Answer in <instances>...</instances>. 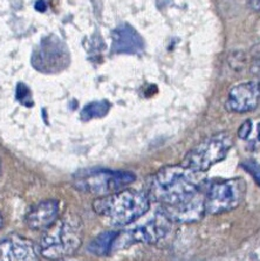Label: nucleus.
<instances>
[{
    "label": "nucleus",
    "instance_id": "1",
    "mask_svg": "<svg viewBox=\"0 0 260 261\" xmlns=\"http://www.w3.org/2000/svg\"><path fill=\"white\" fill-rule=\"evenodd\" d=\"M205 183L204 172L195 171L184 165L165 167L152 177L148 196L162 204V207L176 206L202 196Z\"/></svg>",
    "mask_w": 260,
    "mask_h": 261
},
{
    "label": "nucleus",
    "instance_id": "2",
    "mask_svg": "<svg viewBox=\"0 0 260 261\" xmlns=\"http://www.w3.org/2000/svg\"><path fill=\"white\" fill-rule=\"evenodd\" d=\"M150 207L148 193L136 190H121L112 195L98 197L93 208L113 226H125L145 215Z\"/></svg>",
    "mask_w": 260,
    "mask_h": 261
},
{
    "label": "nucleus",
    "instance_id": "3",
    "mask_svg": "<svg viewBox=\"0 0 260 261\" xmlns=\"http://www.w3.org/2000/svg\"><path fill=\"white\" fill-rule=\"evenodd\" d=\"M84 225L76 215L64 216L47 228L39 244L43 258L60 260L75 253L82 244Z\"/></svg>",
    "mask_w": 260,
    "mask_h": 261
},
{
    "label": "nucleus",
    "instance_id": "4",
    "mask_svg": "<svg viewBox=\"0 0 260 261\" xmlns=\"http://www.w3.org/2000/svg\"><path fill=\"white\" fill-rule=\"evenodd\" d=\"M232 145L233 140L230 134L225 132L215 134L191 149L185 155L182 165L195 171L205 172L227 156Z\"/></svg>",
    "mask_w": 260,
    "mask_h": 261
},
{
    "label": "nucleus",
    "instance_id": "5",
    "mask_svg": "<svg viewBox=\"0 0 260 261\" xmlns=\"http://www.w3.org/2000/svg\"><path fill=\"white\" fill-rule=\"evenodd\" d=\"M135 179L136 177L127 171L89 170L76 175L74 184L80 191L102 197L121 191Z\"/></svg>",
    "mask_w": 260,
    "mask_h": 261
},
{
    "label": "nucleus",
    "instance_id": "6",
    "mask_svg": "<svg viewBox=\"0 0 260 261\" xmlns=\"http://www.w3.org/2000/svg\"><path fill=\"white\" fill-rule=\"evenodd\" d=\"M246 193V183L242 178H232L215 183L205 196V211L220 215L238 207Z\"/></svg>",
    "mask_w": 260,
    "mask_h": 261
},
{
    "label": "nucleus",
    "instance_id": "7",
    "mask_svg": "<svg viewBox=\"0 0 260 261\" xmlns=\"http://www.w3.org/2000/svg\"><path fill=\"white\" fill-rule=\"evenodd\" d=\"M170 230V220L161 213L156 218L150 219L140 226L130 228L122 233H117L114 240L112 250H121L137 243L152 244L159 241L168 234Z\"/></svg>",
    "mask_w": 260,
    "mask_h": 261
},
{
    "label": "nucleus",
    "instance_id": "8",
    "mask_svg": "<svg viewBox=\"0 0 260 261\" xmlns=\"http://www.w3.org/2000/svg\"><path fill=\"white\" fill-rule=\"evenodd\" d=\"M260 101V84L247 81L232 87L225 107L233 113H247L257 108Z\"/></svg>",
    "mask_w": 260,
    "mask_h": 261
},
{
    "label": "nucleus",
    "instance_id": "9",
    "mask_svg": "<svg viewBox=\"0 0 260 261\" xmlns=\"http://www.w3.org/2000/svg\"><path fill=\"white\" fill-rule=\"evenodd\" d=\"M0 261H39L34 245L22 237L10 236L0 240Z\"/></svg>",
    "mask_w": 260,
    "mask_h": 261
},
{
    "label": "nucleus",
    "instance_id": "10",
    "mask_svg": "<svg viewBox=\"0 0 260 261\" xmlns=\"http://www.w3.org/2000/svg\"><path fill=\"white\" fill-rule=\"evenodd\" d=\"M60 205L58 200H43L30 208L26 215V224L31 230L46 231L59 219Z\"/></svg>",
    "mask_w": 260,
    "mask_h": 261
},
{
    "label": "nucleus",
    "instance_id": "11",
    "mask_svg": "<svg viewBox=\"0 0 260 261\" xmlns=\"http://www.w3.org/2000/svg\"><path fill=\"white\" fill-rule=\"evenodd\" d=\"M144 48L141 35L128 23L116 27L112 35V50L116 54H139Z\"/></svg>",
    "mask_w": 260,
    "mask_h": 261
},
{
    "label": "nucleus",
    "instance_id": "12",
    "mask_svg": "<svg viewBox=\"0 0 260 261\" xmlns=\"http://www.w3.org/2000/svg\"><path fill=\"white\" fill-rule=\"evenodd\" d=\"M38 66L45 67L48 70L49 67L64 66L66 60V52L62 47L58 46L57 41L48 40L41 46L38 53Z\"/></svg>",
    "mask_w": 260,
    "mask_h": 261
},
{
    "label": "nucleus",
    "instance_id": "13",
    "mask_svg": "<svg viewBox=\"0 0 260 261\" xmlns=\"http://www.w3.org/2000/svg\"><path fill=\"white\" fill-rule=\"evenodd\" d=\"M117 236V232L108 231L98 234L92 243L89 244L88 251L95 255H106L112 250L113 243Z\"/></svg>",
    "mask_w": 260,
    "mask_h": 261
},
{
    "label": "nucleus",
    "instance_id": "14",
    "mask_svg": "<svg viewBox=\"0 0 260 261\" xmlns=\"http://www.w3.org/2000/svg\"><path fill=\"white\" fill-rule=\"evenodd\" d=\"M110 106L107 101H97L87 105L81 112V118L85 121L105 116L109 112Z\"/></svg>",
    "mask_w": 260,
    "mask_h": 261
},
{
    "label": "nucleus",
    "instance_id": "15",
    "mask_svg": "<svg viewBox=\"0 0 260 261\" xmlns=\"http://www.w3.org/2000/svg\"><path fill=\"white\" fill-rule=\"evenodd\" d=\"M243 168L251 173V176L254 178L255 181L260 185V165L255 163L254 161H247L243 163Z\"/></svg>",
    "mask_w": 260,
    "mask_h": 261
},
{
    "label": "nucleus",
    "instance_id": "16",
    "mask_svg": "<svg viewBox=\"0 0 260 261\" xmlns=\"http://www.w3.org/2000/svg\"><path fill=\"white\" fill-rule=\"evenodd\" d=\"M252 129H253V124H252V121H246L244 122L238 130V136L243 140H246L251 135Z\"/></svg>",
    "mask_w": 260,
    "mask_h": 261
},
{
    "label": "nucleus",
    "instance_id": "17",
    "mask_svg": "<svg viewBox=\"0 0 260 261\" xmlns=\"http://www.w3.org/2000/svg\"><path fill=\"white\" fill-rule=\"evenodd\" d=\"M251 6L253 7L254 10L260 11V0H251Z\"/></svg>",
    "mask_w": 260,
    "mask_h": 261
},
{
    "label": "nucleus",
    "instance_id": "18",
    "mask_svg": "<svg viewBox=\"0 0 260 261\" xmlns=\"http://www.w3.org/2000/svg\"><path fill=\"white\" fill-rule=\"evenodd\" d=\"M258 140L260 141V123L258 124Z\"/></svg>",
    "mask_w": 260,
    "mask_h": 261
},
{
    "label": "nucleus",
    "instance_id": "19",
    "mask_svg": "<svg viewBox=\"0 0 260 261\" xmlns=\"http://www.w3.org/2000/svg\"><path fill=\"white\" fill-rule=\"evenodd\" d=\"M2 224H3V218H2V216H0V227H2Z\"/></svg>",
    "mask_w": 260,
    "mask_h": 261
}]
</instances>
